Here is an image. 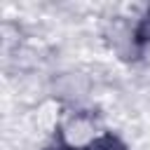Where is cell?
I'll list each match as a JSON object with an SVG mask.
<instances>
[{"mask_svg": "<svg viewBox=\"0 0 150 150\" xmlns=\"http://www.w3.org/2000/svg\"><path fill=\"white\" fill-rule=\"evenodd\" d=\"M136 45H138V47L150 45V9L145 12V16L141 19V23H138V28H136Z\"/></svg>", "mask_w": 150, "mask_h": 150, "instance_id": "cell-2", "label": "cell"}, {"mask_svg": "<svg viewBox=\"0 0 150 150\" xmlns=\"http://www.w3.org/2000/svg\"><path fill=\"white\" fill-rule=\"evenodd\" d=\"M80 150H129L115 134H103V136H98V138H94L91 143H87L84 148H80Z\"/></svg>", "mask_w": 150, "mask_h": 150, "instance_id": "cell-1", "label": "cell"}]
</instances>
